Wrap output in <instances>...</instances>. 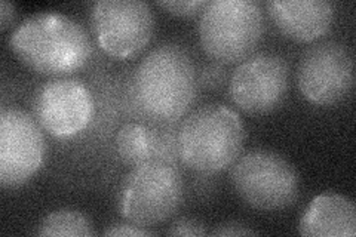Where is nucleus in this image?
<instances>
[{"label":"nucleus","mask_w":356,"mask_h":237,"mask_svg":"<svg viewBox=\"0 0 356 237\" xmlns=\"http://www.w3.org/2000/svg\"><path fill=\"white\" fill-rule=\"evenodd\" d=\"M197 91L195 63L183 47L163 43L152 49L134 70L131 95L149 122L172 123L191 108Z\"/></svg>","instance_id":"obj_1"},{"label":"nucleus","mask_w":356,"mask_h":237,"mask_svg":"<svg viewBox=\"0 0 356 237\" xmlns=\"http://www.w3.org/2000/svg\"><path fill=\"white\" fill-rule=\"evenodd\" d=\"M9 47L31 70L48 76L74 73L92 54L85 28L55 10L30 15L19 22L9 38Z\"/></svg>","instance_id":"obj_2"},{"label":"nucleus","mask_w":356,"mask_h":237,"mask_svg":"<svg viewBox=\"0 0 356 237\" xmlns=\"http://www.w3.org/2000/svg\"><path fill=\"white\" fill-rule=\"evenodd\" d=\"M180 161L193 171L216 174L241 156L245 129L238 113L225 104H205L188 115L178 129Z\"/></svg>","instance_id":"obj_3"},{"label":"nucleus","mask_w":356,"mask_h":237,"mask_svg":"<svg viewBox=\"0 0 356 237\" xmlns=\"http://www.w3.org/2000/svg\"><path fill=\"white\" fill-rule=\"evenodd\" d=\"M263 27V10L255 0H211L200 13L197 33L211 58L230 64L250 56Z\"/></svg>","instance_id":"obj_4"},{"label":"nucleus","mask_w":356,"mask_h":237,"mask_svg":"<svg viewBox=\"0 0 356 237\" xmlns=\"http://www.w3.org/2000/svg\"><path fill=\"white\" fill-rule=\"evenodd\" d=\"M184 197L183 177L172 163L134 166L122 179L118 209L127 221L150 227L171 218Z\"/></svg>","instance_id":"obj_5"},{"label":"nucleus","mask_w":356,"mask_h":237,"mask_svg":"<svg viewBox=\"0 0 356 237\" xmlns=\"http://www.w3.org/2000/svg\"><path fill=\"white\" fill-rule=\"evenodd\" d=\"M230 181L247 205L260 211L291 206L300 193L296 167L280 153L267 149L241 154L232 165Z\"/></svg>","instance_id":"obj_6"},{"label":"nucleus","mask_w":356,"mask_h":237,"mask_svg":"<svg viewBox=\"0 0 356 237\" xmlns=\"http://www.w3.org/2000/svg\"><path fill=\"white\" fill-rule=\"evenodd\" d=\"M91 26L107 55L129 58L150 42L154 19L150 5L143 0H99L91 8Z\"/></svg>","instance_id":"obj_7"},{"label":"nucleus","mask_w":356,"mask_h":237,"mask_svg":"<svg viewBox=\"0 0 356 237\" xmlns=\"http://www.w3.org/2000/svg\"><path fill=\"white\" fill-rule=\"evenodd\" d=\"M297 83L312 104H337L349 95L355 83L350 52L344 44L332 40L314 44L300 60Z\"/></svg>","instance_id":"obj_8"},{"label":"nucleus","mask_w":356,"mask_h":237,"mask_svg":"<svg viewBox=\"0 0 356 237\" xmlns=\"http://www.w3.org/2000/svg\"><path fill=\"white\" fill-rule=\"evenodd\" d=\"M33 116L52 137H76L92 120V92L81 79H51L38 89L33 98Z\"/></svg>","instance_id":"obj_9"},{"label":"nucleus","mask_w":356,"mask_h":237,"mask_svg":"<svg viewBox=\"0 0 356 237\" xmlns=\"http://www.w3.org/2000/svg\"><path fill=\"white\" fill-rule=\"evenodd\" d=\"M47 144L35 116L19 108L0 113V184L19 187L35 175L44 159Z\"/></svg>","instance_id":"obj_10"},{"label":"nucleus","mask_w":356,"mask_h":237,"mask_svg":"<svg viewBox=\"0 0 356 237\" xmlns=\"http://www.w3.org/2000/svg\"><path fill=\"white\" fill-rule=\"evenodd\" d=\"M289 67L284 56L257 52L242 60L229 81V95L235 106L251 115H263L280 107L288 91Z\"/></svg>","instance_id":"obj_11"},{"label":"nucleus","mask_w":356,"mask_h":237,"mask_svg":"<svg viewBox=\"0 0 356 237\" xmlns=\"http://www.w3.org/2000/svg\"><path fill=\"white\" fill-rule=\"evenodd\" d=\"M177 133L168 123L129 122L116 133V152L131 166L152 162L175 165L180 157Z\"/></svg>","instance_id":"obj_12"},{"label":"nucleus","mask_w":356,"mask_h":237,"mask_svg":"<svg viewBox=\"0 0 356 237\" xmlns=\"http://www.w3.org/2000/svg\"><path fill=\"white\" fill-rule=\"evenodd\" d=\"M266 8L276 27L297 42L322 38L334 19V5L328 0H269Z\"/></svg>","instance_id":"obj_13"},{"label":"nucleus","mask_w":356,"mask_h":237,"mask_svg":"<svg viewBox=\"0 0 356 237\" xmlns=\"http://www.w3.org/2000/svg\"><path fill=\"white\" fill-rule=\"evenodd\" d=\"M298 233L310 237H355V203L339 193L314 197L298 222Z\"/></svg>","instance_id":"obj_14"},{"label":"nucleus","mask_w":356,"mask_h":237,"mask_svg":"<svg viewBox=\"0 0 356 237\" xmlns=\"http://www.w3.org/2000/svg\"><path fill=\"white\" fill-rule=\"evenodd\" d=\"M38 236H94L92 224L83 212L76 209H58L44 215L36 230Z\"/></svg>","instance_id":"obj_15"},{"label":"nucleus","mask_w":356,"mask_h":237,"mask_svg":"<svg viewBox=\"0 0 356 237\" xmlns=\"http://www.w3.org/2000/svg\"><path fill=\"white\" fill-rule=\"evenodd\" d=\"M227 82V70L222 63L214 61L205 64L199 72L197 85L208 91H216Z\"/></svg>","instance_id":"obj_16"},{"label":"nucleus","mask_w":356,"mask_h":237,"mask_svg":"<svg viewBox=\"0 0 356 237\" xmlns=\"http://www.w3.org/2000/svg\"><path fill=\"white\" fill-rule=\"evenodd\" d=\"M207 0H159L156 5L177 17H193L204 10Z\"/></svg>","instance_id":"obj_17"},{"label":"nucleus","mask_w":356,"mask_h":237,"mask_svg":"<svg viewBox=\"0 0 356 237\" xmlns=\"http://www.w3.org/2000/svg\"><path fill=\"white\" fill-rule=\"evenodd\" d=\"M168 236H207L209 234L205 224L195 218H178L175 220L171 227L166 230Z\"/></svg>","instance_id":"obj_18"},{"label":"nucleus","mask_w":356,"mask_h":237,"mask_svg":"<svg viewBox=\"0 0 356 237\" xmlns=\"http://www.w3.org/2000/svg\"><path fill=\"white\" fill-rule=\"evenodd\" d=\"M104 236H115V237H122V236H153L154 231L147 230L146 227H143V225H137V224H132V222H127V224H113V225H108V227L103 231Z\"/></svg>","instance_id":"obj_19"},{"label":"nucleus","mask_w":356,"mask_h":237,"mask_svg":"<svg viewBox=\"0 0 356 237\" xmlns=\"http://www.w3.org/2000/svg\"><path fill=\"white\" fill-rule=\"evenodd\" d=\"M213 236H254L259 234L255 230H252L248 225H245L242 222H236V221H230V222H225L220 224L217 227L211 231Z\"/></svg>","instance_id":"obj_20"},{"label":"nucleus","mask_w":356,"mask_h":237,"mask_svg":"<svg viewBox=\"0 0 356 237\" xmlns=\"http://www.w3.org/2000/svg\"><path fill=\"white\" fill-rule=\"evenodd\" d=\"M15 17H17L15 5L6 2V0H2V2H0V22H2L0 26H2V30H6L9 26H13Z\"/></svg>","instance_id":"obj_21"}]
</instances>
